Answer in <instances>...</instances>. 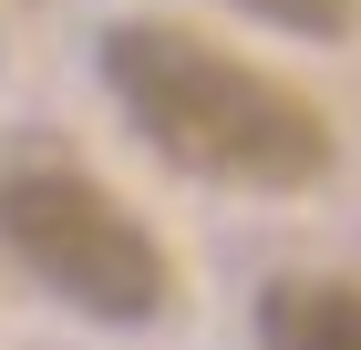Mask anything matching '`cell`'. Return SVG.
Instances as JSON below:
<instances>
[{
	"label": "cell",
	"instance_id": "cell-1",
	"mask_svg": "<svg viewBox=\"0 0 361 350\" xmlns=\"http://www.w3.org/2000/svg\"><path fill=\"white\" fill-rule=\"evenodd\" d=\"M104 93L176 175H207V186H238V196H310L341 165L331 113L300 82L258 73L248 52H227L186 21H114Z\"/></svg>",
	"mask_w": 361,
	"mask_h": 350
},
{
	"label": "cell",
	"instance_id": "cell-3",
	"mask_svg": "<svg viewBox=\"0 0 361 350\" xmlns=\"http://www.w3.org/2000/svg\"><path fill=\"white\" fill-rule=\"evenodd\" d=\"M258 350H361V278H269Z\"/></svg>",
	"mask_w": 361,
	"mask_h": 350
},
{
	"label": "cell",
	"instance_id": "cell-2",
	"mask_svg": "<svg viewBox=\"0 0 361 350\" xmlns=\"http://www.w3.org/2000/svg\"><path fill=\"white\" fill-rule=\"evenodd\" d=\"M0 247H11V268L31 289H52L62 309L114 320V330L166 320V299H176V268L155 247V227L104 175H83L62 155H31L0 175Z\"/></svg>",
	"mask_w": 361,
	"mask_h": 350
},
{
	"label": "cell",
	"instance_id": "cell-4",
	"mask_svg": "<svg viewBox=\"0 0 361 350\" xmlns=\"http://www.w3.org/2000/svg\"><path fill=\"white\" fill-rule=\"evenodd\" d=\"M227 11H248V21L289 31V42H351L361 31V0H227Z\"/></svg>",
	"mask_w": 361,
	"mask_h": 350
}]
</instances>
